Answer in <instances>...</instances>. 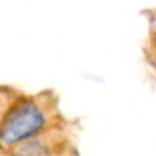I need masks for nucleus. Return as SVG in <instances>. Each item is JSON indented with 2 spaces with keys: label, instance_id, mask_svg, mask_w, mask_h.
Here are the masks:
<instances>
[{
  "label": "nucleus",
  "instance_id": "7ed1b4c3",
  "mask_svg": "<svg viewBox=\"0 0 156 156\" xmlns=\"http://www.w3.org/2000/svg\"><path fill=\"white\" fill-rule=\"evenodd\" d=\"M23 91L12 87V85H6V83H0V120L3 117V114L6 112V109L9 108V105L12 103Z\"/></svg>",
  "mask_w": 156,
  "mask_h": 156
},
{
  "label": "nucleus",
  "instance_id": "39448f33",
  "mask_svg": "<svg viewBox=\"0 0 156 156\" xmlns=\"http://www.w3.org/2000/svg\"><path fill=\"white\" fill-rule=\"evenodd\" d=\"M0 156H9V155H8L5 150H0Z\"/></svg>",
  "mask_w": 156,
  "mask_h": 156
},
{
  "label": "nucleus",
  "instance_id": "f257e3e1",
  "mask_svg": "<svg viewBox=\"0 0 156 156\" xmlns=\"http://www.w3.org/2000/svg\"><path fill=\"white\" fill-rule=\"evenodd\" d=\"M61 100L52 88L38 93H21L3 114L0 120V150L65 123Z\"/></svg>",
  "mask_w": 156,
  "mask_h": 156
},
{
  "label": "nucleus",
  "instance_id": "20e7f679",
  "mask_svg": "<svg viewBox=\"0 0 156 156\" xmlns=\"http://www.w3.org/2000/svg\"><path fill=\"white\" fill-rule=\"evenodd\" d=\"M144 59L156 74V26L150 24L149 37L144 46Z\"/></svg>",
  "mask_w": 156,
  "mask_h": 156
},
{
  "label": "nucleus",
  "instance_id": "f03ea898",
  "mask_svg": "<svg viewBox=\"0 0 156 156\" xmlns=\"http://www.w3.org/2000/svg\"><path fill=\"white\" fill-rule=\"evenodd\" d=\"M77 120H67L5 150L9 156H79Z\"/></svg>",
  "mask_w": 156,
  "mask_h": 156
}]
</instances>
